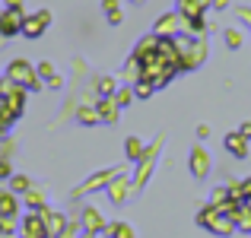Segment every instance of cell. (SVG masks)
<instances>
[{"label": "cell", "mask_w": 251, "mask_h": 238, "mask_svg": "<svg viewBox=\"0 0 251 238\" xmlns=\"http://www.w3.org/2000/svg\"><path fill=\"white\" fill-rule=\"evenodd\" d=\"M226 143H232V149H235V156H245V153H242V149H245V146H242V140H239V137H229V140Z\"/></svg>", "instance_id": "cell-1"}]
</instances>
